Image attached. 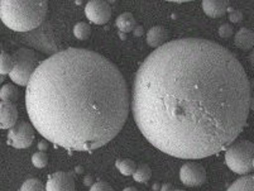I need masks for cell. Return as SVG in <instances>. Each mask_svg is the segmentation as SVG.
Returning a JSON list of instances; mask_svg holds the SVG:
<instances>
[{"label":"cell","instance_id":"cell-1","mask_svg":"<svg viewBox=\"0 0 254 191\" xmlns=\"http://www.w3.org/2000/svg\"><path fill=\"white\" fill-rule=\"evenodd\" d=\"M133 116L149 143L200 160L234 143L251 110V81L228 48L180 38L157 48L135 75Z\"/></svg>","mask_w":254,"mask_h":191},{"label":"cell","instance_id":"cell-2","mask_svg":"<svg viewBox=\"0 0 254 191\" xmlns=\"http://www.w3.org/2000/svg\"><path fill=\"white\" fill-rule=\"evenodd\" d=\"M37 132L67 151L109 143L129 114V91L119 68L86 48H66L38 64L25 90Z\"/></svg>","mask_w":254,"mask_h":191},{"label":"cell","instance_id":"cell-3","mask_svg":"<svg viewBox=\"0 0 254 191\" xmlns=\"http://www.w3.org/2000/svg\"><path fill=\"white\" fill-rule=\"evenodd\" d=\"M46 0H1V22L15 32H31L42 24L47 15Z\"/></svg>","mask_w":254,"mask_h":191},{"label":"cell","instance_id":"cell-4","mask_svg":"<svg viewBox=\"0 0 254 191\" xmlns=\"http://www.w3.org/2000/svg\"><path fill=\"white\" fill-rule=\"evenodd\" d=\"M254 143L238 141L230 144L225 152L226 166L238 175H247L253 170Z\"/></svg>","mask_w":254,"mask_h":191},{"label":"cell","instance_id":"cell-5","mask_svg":"<svg viewBox=\"0 0 254 191\" xmlns=\"http://www.w3.org/2000/svg\"><path fill=\"white\" fill-rule=\"evenodd\" d=\"M11 56L14 59L15 66L9 73V77L14 84L20 85V86H28L34 71L38 67L37 66L38 59L33 51L27 50V48L17 50Z\"/></svg>","mask_w":254,"mask_h":191},{"label":"cell","instance_id":"cell-6","mask_svg":"<svg viewBox=\"0 0 254 191\" xmlns=\"http://www.w3.org/2000/svg\"><path fill=\"white\" fill-rule=\"evenodd\" d=\"M34 141V130L28 122H19L8 132V143L14 148H28Z\"/></svg>","mask_w":254,"mask_h":191},{"label":"cell","instance_id":"cell-7","mask_svg":"<svg viewBox=\"0 0 254 191\" xmlns=\"http://www.w3.org/2000/svg\"><path fill=\"white\" fill-rule=\"evenodd\" d=\"M180 179L181 183L189 188L201 186L206 181V171L200 163L187 162L180 170Z\"/></svg>","mask_w":254,"mask_h":191},{"label":"cell","instance_id":"cell-8","mask_svg":"<svg viewBox=\"0 0 254 191\" xmlns=\"http://www.w3.org/2000/svg\"><path fill=\"white\" fill-rule=\"evenodd\" d=\"M85 14L90 22L95 24H105L112 18V6L108 1L92 0L85 6Z\"/></svg>","mask_w":254,"mask_h":191},{"label":"cell","instance_id":"cell-9","mask_svg":"<svg viewBox=\"0 0 254 191\" xmlns=\"http://www.w3.org/2000/svg\"><path fill=\"white\" fill-rule=\"evenodd\" d=\"M46 191H76L72 175L64 171L52 174L46 184Z\"/></svg>","mask_w":254,"mask_h":191},{"label":"cell","instance_id":"cell-10","mask_svg":"<svg viewBox=\"0 0 254 191\" xmlns=\"http://www.w3.org/2000/svg\"><path fill=\"white\" fill-rule=\"evenodd\" d=\"M18 110L14 103L1 101L0 104V127L3 129H10L17 124Z\"/></svg>","mask_w":254,"mask_h":191},{"label":"cell","instance_id":"cell-11","mask_svg":"<svg viewBox=\"0 0 254 191\" xmlns=\"http://www.w3.org/2000/svg\"><path fill=\"white\" fill-rule=\"evenodd\" d=\"M168 32L161 25H154L147 32V43L152 48H159L167 43Z\"/></svg>","mask_w":254,"mask_h":191},{"label":"cell","instance_id":"cell-12","mask_svg":"<svg viewBox=\"0 0 254 191\" xmlns=\"http://www.w3.org/2000/svg\"><path fill=\"white\" fill-rule=\"evenodd\" d=\"M202 9L205 14L211 18H220L229 9V3L224 0H205L202 1Z\"/></svg>","mask_w":254,"mask_h":191},{"label":"cell","instance_id":"cell-13","mask_svg":"<svg viewBox=\"0 0 254 191\" xmlns=\"http://www.w3.org/2000/svg\"><path fill=\"white\" fill-rule=\"evenodd\" d=\"M234 45L243 51L252 50L254 47V32L248 28H240L234 36Z\"/></svg>","mask_w":254,"mask_h":191},{"label":"cell","instance_id":"cell-14","mask_svg":"<svg viewBox=\"0 0 254 191\" xmlns=\"http://www.w3.org/2000/svg\"><path fill=\"white\" fill-rule=\"evenodd\" d=\"M117 24L118 29L120 32H124V33H129V32H134V29L137 28V22H135L134 17L130 13H123L117 18Z\"/></svg>","mask_w":254,"mask_h":191},{"label":"cell","instance_id":"cell-15","mask_svg":"<svg viewBox=\"0 0 254 191\" xmlns=\"http://www.w3.org/2000/svg\"><path fill=\"white\" fill-rule=\"evenodd\" d=\"M226 191H254V176L240 177Z\"/></svg>","mask_w":254,"mask_h":191},{"label":"cell","instance_id":"cell-16","mask_svg":"<svg viewBox=\"0 0 254 191\" xmlns=\"http://www.w3.org/2000/svg\"><path fill=\"white\" fill-rule=\"evenodd\" d=\"M115 166L119 170L120 174H123L124 176H133L137 170V165L134 161L129 160V158H120L115 162Z\"/></svg>","mask_w":254,"mask_h":191},{"label":"cell","instance_id":"cell-17","mask_svg":"<svg viewBox=\"0 0 254 191\" xmlns=\"http://www.w3.org/2000/svg\"><path fill=\"white\" fill-rule=\"evenodd\" d=\"M14 66L15 62L13 56L6 54L5 51H3L1 56H0V72H1V75H9L11 70L14 68Z\"/></svg>","mask_w":254,"mask_h":191},{"label":"cell","instance_id":"cell-18","mask_svg":"<svg viewBox=\"0 0 254 191\" xmlns=\"http://www.w3.org/2000/svg\"><path fill=\"white\" fill-rule=\"evenodd\" d=\"M73 34L78 41H87L91 34V27L85 22L76 23L73 27Z\"/></svg>","mask_w":254,"mask_h":191},{"label":"cell","instance_id":"cell-19","mask_svg":"<svg viewBox=\"0 0 254 191\" xmlns=\"http://www.w3.org/2000/svg\"><path fill=\"white\" fill-rule=\"evenodd\" d=\"M0 98L1 100L6 101V103H14L18 99V89L11 84H5L1 87L0 91Z\"/></svg>","mask_w":254,"mask_h":191},{"label":"cell","instance_id":"cell-20","mask_svg":"<svg viewBox=\"0 0 254 191\" xmlns=\"http://www.w3.org/2000/svg\"><path fill=\"white\" fill-rule=\"evenodd\" d=\"M151 176H152L151 167H149L148 165H140V166L137 167V170H135L134 175H133V179H134L137 183L145 184L149 179H151Z\"/></svg>","mask_w":254,"mask_h":191},{"label":"cell","instance_id":"cell-21","mask_svg":"<svg viewBox=\"0 0 254 191\" xmlns=\"http://www.w3.org/2000/svg\"><path fill=\"white\" fill-rule=\"evenodd\" d=\"M19 191H46V188L38 179H28L23 183Z\"/></svg>","mask_w":254,"mask_h":191},{"label":"cell","instance_id":"cell-22","mask_svg":"<svg viewBox=\"0 0 254 191\" xmlns=\"http://www.w3.org/2000/svg\"><path fill=\"white\" fill-rule=\"evenodd\" d=\"M32 162H33L34 167H37V169H43V167L47 166L48 156L46 155L43 151L36 152V153L32 156Z\"/></svg>","mask_w":254,"mask_h":191},{"label":"cell","instance_id":"cell-23","mask_svg":"<svg viewBox=\"0 0 254 191\" xmlns=\"http://www.w3.org/2000/svg\"><path fill=\"white\" fill-rule=\"evenodd\" d=\"M90 191H114L112 186L105 181H98L90 188Z\"/></svg>","mask_w":254,"mask_h":191},{"label":"cell","instance_id":"cell-24","mask_svg":"<svg viewBox=\"0 0 254 191\" xmlns=\"http://www.w3.org/2000/svg\"><path fill=\"white\" fill-rule=\"evenodd\" d=\"M219 34H220L221 38H229L233 36V28L229 24H223L219 28Z\"/></svg>","mask_w":254,"mask_h":191},{"label":"cell","instance_id":"cell-25","mask_svg":"<svg viewBox=\"0 0 254 191\" xmlns=\"http://www.w3.org/2000/svg\"><path fill=\"white\" fill-rule=\"evenodd\" d=\"M242 18H243V15H242L240 11H237V10L230 11V20H232V22L239 23L240 20H242Z\"/></svg>","mask_w":254,"mask_h":191},{"label":"cell","instance_id":"cell-26","mask_svg":"<svg viewBox=\"0 0 254 191\" xmlns=\"http://www.w3.org/2000/svg\"><path fill=\"white\" fill-rule=\"evenodd\" d=\"M251 110H254V79L251 80Z\"/></svg>","mask_w":254,"mask_h":191},{"label":"cell","instance_id":"cell-27","mask_svg":"<svg viewBox=\"0 0 254 191\" xmlns=\"http://www.w3.org/2000/svg\"><path fill=\"white\" fill-rule=\"evenodd\" d=\"M249 62H251V65L254 67V50H252L251 55H249Z\"/></svg>","mask_w":254,"mask_h":191},{"label":"cell","instance_id":"cell-28","mask_svg":"<svg viewBox=\"0 0 254 191\" xmlns=\"http://www.w3.org/2000/svg\"><path fill=\"white\" fill-rule=\"evenodd\" d=\"M92 179H91V177H90V176H86V177H85V185H94V184H92Z\"/></svg>","mask_w":254,"mask_h":191},{"label":"cell","instance_id":"cell-29","mask_svg":"<svg viewBox=\"0 0 254 191\" xmlns=\"http://www.w3.org/2000/svg\"><path fill=\"white\" fill-rule=\"evenodd\" d=\"M123 191H138V190H137V189H135V188H133V186H129V188L124 189Z\"/></svg>","mask_w":254,"mask_h":191},{"label":"cell","instance_id":"cell-30","mask_svg":"<svg viewBox=\"0 0 254 191\" xmlns=\"http://www.w3.org/2000/svg\"><path fill=\"white\" fill-rule=\"evenodd\" d=\"M46 147H47V146H46V144L45 143H39V149H41V151H43V149H46Z\"/></svg>","mask_w":254,"mask_h":191},{"label":"cell","instance_id":"cell-31","mask_svg":"<svg viewBox=\"0 0 254 191\" xmlns=\"http://www.w3.org/2000/svg\"><path fill=\"white\" fill-rule=\"evenodd\" d=\"M171 191H185V190H171Z\"/></svg>","mask_w":254,"mask_h":191},{"label":"cell","instance_id":"cell-32","mask_svg":"<svg viewBox=\"0 0 254 191\" xmlns=\"http://www.w3.org/2000/svg\"><path fill=\"white\" fill-rule=\"evenodd\" d=\"M253 169H254V160H253Z\"/></svg>","mask_w":254,"mask_h":191}]
</instances>
